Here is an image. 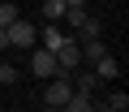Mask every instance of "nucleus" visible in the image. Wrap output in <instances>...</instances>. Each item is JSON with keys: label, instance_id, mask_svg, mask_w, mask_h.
I'll use <instances>...</instances> for the list:
<instances>
[{"label": "nucleus", "instance_id": "f257e3e1", "mask_svg": "<svg viewBox=\"0 0 129 112\" xmlns=\"http://www.w3.org/2000/svg\"><path fill=\"white\" fill-rule=\"evenodd\" d=\"M69 95H73V82H69V73H60V78H52L47 82V91H43V99H47V108H64L69 103Z\"/></svg>", "mask_w": 129, "mask_h": 112}, {"label": "nucleus", "instance_id": "f03ea898", "mask_svg": "<svg viewBox=\"0 0 129 112\" xmlns=\"http://www.w3.org/2000/svg\"><path fill=\"white\" fill-rule=\"evenodd\" d=\"M5 30H9V47H35V43H39V26H35V22H22V17H17V22L5 26Z\"/></svg>", "mask_w": 129, "mask_h": 112}, {"label": "nucleus", "instance_id": "7ed1b4c3", "mask_svg": "<svg viewBox=\"0 0 129 112\" xmlns=\"http://www.w3.org/2000/svg\"><path fill=\"white\" fill-rule=\"evenodd\" d=\"M52 56H56V65H60V73H73V69L82 65V47H78V39H73V35L64 39V43H60V47H56Z\"/></svg>", "mask_w": 129, "mask_h": 112}, {"label": "nucleus", "instance_id": "20e7f679", "mask_svg": "<svg viewBox=\"0 0 129 112\" xmlns=\"http://www.w3.org/2000/svg\"><path fill=\"white\" fill-rule=\"evenodd\" d=\"M30 73L35 78H43V82H52V78H60V65H56V56L52 52H30Z\"/></svg>", "mask_w": 129, "mask_h": 112}, {"label": "nucleus", "instance_id": "39448f33", "mask_svg": "<svg viewBox=\"0 0 129 112\" xmlns=\"http://www.w3.org/2000/svg\"><path fill=\"white\" fill-rule=\"evenodd\" d=\"M78 47H82V61H86V65H95V61L108 56V43H103V39H82Z\"/></svg>", "mask_w": 129, "mask_h": 112}, {"label": "nucleus", "instance_id": "423d86ee", "mask_svg": "<svg viewBox=\"0 0 129 112\" xmlns=\"http://www.w3.org/2000/svg\"><path fill=\"white\" fill-rule=\"evenodd\" d=\"M39 39H43V52H56V47H60L64 39H69V35H64V30H60L56 22H47V26L39 30Z\"/></svg>", "mask_w": 129, "mask_h": 112}, {"label": "nucleus", "instance_id": "0eeeda50", "mask_svg": "<svg viewBox=\"0 0 129 112\" xmlns=\"http://www.w3.org/2000/svg\"><path fill=\"white\" fill-rule=\"evenodd\" d=\"M90 69H95V78H99V82H108V78H116V73H120V65L112 61V56H103V61H95Z\"/></svg>", "mask_w": 129, "mask_h": 112}, {"label": "nucleus", "instance_id": "6e6552de", "mask_svg": "<svg viewBox=\"0 0 129 112\" xmlns=\"http://www.w3.org/2000/svg\"><path fill=\"white\" fill-rule=\"evenodd\" d=\"M60 112H95V103H90V95H82V91H73V95H69V103H64Z\"/></svg>", "mask_w": 129, "mask_h": 112}, {"label": "nucleus", "instance_id": "1a4fd4ad", "mask_svg": "<svg viewBox=\"0 0 129 112\" xmlns=\"http://www.w3.org/2000/svg\"><path fill=\"white\" fill-rule=\"evenodd\" d=\"M73 91H82V95L99 91V78H95V69H82V73H78V86H73Z\"/></svg>", "mask_w": 129, "mask_h": 112}, {"label": "nucleus", "instance_id": "9d476101", "mask_svg": "<svg viewBox=\"0 0 129 112\" xmlns=\"http://www.w3.org/2000/svg\"><path fill=\"white\" fill-rule=\"evenodd\" d=\"M43 17L47 22H60L64 17V0H43Z\"/></svg>", "mask_w": 129, "mask_h": 112}, {"label": "nucleus", "instance_id": "9b49d317", "mask_svg": "<svg viewBox=\"0 0 129 112\" xmlns=\"http://www.w3.org/2000/svg\"><path fill=\"white\" fill-rule=\"evenodd\" d=\"M103 108H112V112H129V95H125V91H112Z\"/></svg>", "mask_w": 129, "mask_h": 112}, {"label": "nucleus", "instance_id": "f8f14e48", "mask_svg": "<svg viewBox=\"0 0 129 112\" xmlns=\"http://www.w3.org/2000/svg\"><path fill=\"white\" fill-rule=\"evenodd\" d=\"M0 86H17V69L5 61V56H0Z\"/></svg>", "mask_w": 129, "mask_h": 112}, {"label": "nucleus", "instance_id": "ddd939ff", "mask_svg": "<svg viewBox=\"0 0 129 112\" xmlns=\"http://www.w3.org/2000/svg\"><path fill=\"white\" fill-rule=\"evenodd\" d=\"M22 13H17V5H13V0H5V5H0V26H13Z\"/></svg>", "mask_w": 129, "mask_h": 112}, {"label": "nucleus", "instance_id": "4468645a", "mask_svg": "<svg viewBox=\"0 0 129 112\" xmlns=\"http://www.w3.org/2000/svg\"><path fill=\"white\" fill-rule=\"evenodd\" d=\"M99 30H103V26H99L95 17H86V22L78 26V35H82V39H99Z\"/></svg>", "mask_w": 129, "mask_h": 112}, {"label": "nucleus", "instance_id": "2eb2a0df", "mask_svg": "<svg viewBox=\"0 0 129 112\" xmlns=\"http://www.w3.org/2000/svg\"><path fill=\"white\" fill-rule=\"evenodd\" d=\"M64 9H86V0H64Z\"/></svg>", "mask_w": 129, "mask_h": 112}, {"label": "nucleus", "instance_id": "dca6fc26", "mask_svg": "<svg viewBox=\"0 0 129 112\" xmlns=\"http://www.w3.org/2000/svg\"><path fill=\"white\" fill-rule=\"evenodd\" d=\"M43 112H56V108H43Z\"/></svg>", "mask_w": 129, "mask_h": 112}, {"label": "nucleus", "instance_id": "f3484780", "mask_svg": "<svg viewBox=\"0 0 129 112\" xmlns=\"http://www.w3.org/2000/svg\"><path fill=\"white\" fill-rule=\"evenodd\" d=\"M103 112H112V108H103Z\"/></svg>", "mask_w": 129, "mask_h": 112}]
</instances>
